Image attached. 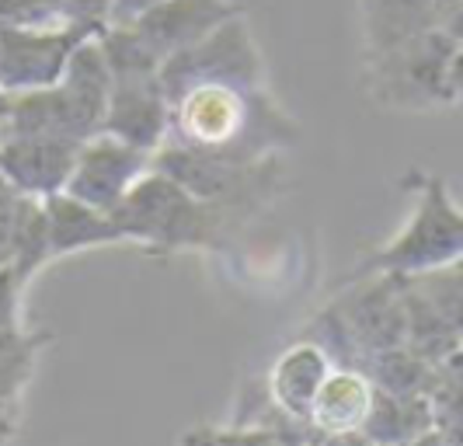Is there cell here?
Listing matches in <instances>:
<instances>
[{"instance_id":"cell-1","label":"cell","mask_w":463,"mask_h":446,"mask_svg":"<svg viewBox=\"0 0 463 446\" xmlns=\"http://www.w3.org/2000/svg\"><path fill=\"white\" fill-rule=\"evenodd\" d=\"M297 122L265 84L203 81L167 101V140L227 161H261L276 147H293Z\"/></svg>"},{"instance_id":"cell-2","label":"cell","mask_w":463,"mask_h":446,"mask_svg":"<svg viewBox=\"0 0 463 446\" xmlns=\"http://www.w3.org/2000/svg\"><path fill=\"white\" fill-rule=\"evenodd\" d=\"M366 91L394 112L453 109L460 101V24H439L370 52Z\"/></svg>"},{"instance_id":"cell-3","label":"cell","mask_w":463,"mask_h":446,"mask_svg":"<svg viewBox=\"0 0 463 446\" xmlns=\"http://www.w3.org/2000/svg\"><path fill=\"white\" fill-rule=\"evenodd\" d=\"M118 241H137L154 251L178 248H213L220 234L231 227L220 206L192 195L164 171L139 175L133 188L109 210Z\"/></svg>"},{"instance_id":"cell-4","label":"cell","mask_w":463,"mask_h":446,"mask_svg":"<svg viewBox=\"0 0 463 446\" xmlns=\"http://www.w3.org/2000/svg\"><path fill=\"white\" fill-rule=\"evenodd\" d=\"M411 185L418 192L411 223H404L387 248L363 261L355 276H429L460 261L463 220L446 182L436 175H415Z\"/></svg>"},{"instance_id":"cell-5","label":"cell","mask_w":463,"mask_h":446,"mask_svg":"<svg viewBox=\"0 0 463 446\" xmlns=\"http://www.w3.org/2000/svg\"><path fill=\"white\" fill-rule=\"evenodd\" d=\"M146 165H150L146 150L98 129L94 137H88L77 147L67 182L60 192L88 203L94 210L109 213L133 188V182L146 171Z\"/></svg>"},{"instance_id":"cell-6","label":"cell","mask_w":463,"mask_h":446,"mask_svg":"<svg viewBox=\"0 0 463 446\" xmlns=\"http://www.w3.org/2000/svg\"><path fill=\"white\" fill-rule=\"evenodd\" d=\"M94 32H49L32 24H0V91L4 94H28L52 88L70 52L80 39Z\"/></svg>"},{"instance_id":"cell-7","label":"cell","mask_w":463,"mask_h":446,"mask_svg":"<svg viewBox=\"0 0 463 446\" xmlns=\"http://www.w3.org/2000/svg\"><path fill=\"white\" fill-rule=\"evenodd\" d=\"M237 11L241 7H233L231 0H157L122 24L137 35L139 46L157 63H164L167 56L192 46L195 39H203L206 32H213Z\"/></svg>"},{"instance_id":"cell-8","label":"cell","mask_w":463,"mask_h":446,"mask_svg":"<svg viewBox=\"0 0 463 446\" xmlns=\"http://www.w3.org/2000/svg\"><path fill=\"white\" fill-rule=\"evenodd\" d=\"M80 143L46 140V137H4L0 140V178L22 195L46 199L60 192Z\"/></svg>"},{"instance_id":"cell-9","label":"cell","mask_w":463,"mask_h":446,"mask_svg":"<svg viewBox=\"0 0 463 446\" xmlns=\"http://www.w3.org/2000/svg\"><path fill=\"white\" fill-rule=\"evenodd\" d=\"M363 46L366 56L391 49L418 32L460 24V0H363Z\"/></svg>"},{"instance_id":"cell-10","label":"cell","mask_w":463,"mask_h":446,"mask_svg":"<svg viewBox=\"0 0 463 446\" xmlns=\"http://www.w3.org/2000/svg\"><path fill=\"white\" fill-rule=\"evenodd\" d=\"M373 401H376V387L370 384V376L352 370V366L348 370L331 366L310 401L307 425H314L321 432V440L355 436V432H363V425L370 419Z\"/></svg>"},{"instance_id":"cell-11","label":"cell","mask_w":463,"mask_h":446,"mask_svg":"<svg viewBox=\"0 0 463 446\" xmlns=\"http://www.w3.org/2000/svg\"><path fill=\"white\" fill-rule=\"evenodd\" d=\"M331 366H335V359H331V353H327L325 346H317V342H297V346H289L276 359L272 374L265 380L269 401L276 404L289 422L307 425L310 401H314V394H317V387H321V380L327 376Z\"/></svg>"},{"instance_id":"cell-12","label":"cell","mask_w":463,"mask_h":446,"mask_svg":"<svg viewBox=\"0 0 463 446\" xmlns=\"http://www.w3.org/2000/svg\"><path fill=\"white\" fill-rule=\"evenodd\" d=\"M43 210H46L49 255H67V251H80V248L118 241L109 213L94 210V206L73 199L67 192L46 195L43 199Z\"/></svg>"}]
</instances>
